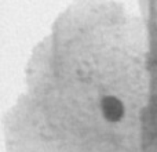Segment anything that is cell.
Segmentation results:
<instances>
[{
	"instance_id": "6da1fadb",
	"label": "cell",
	"mask_w": 157,
	"mask_h": 152,
	"mask_svg": "<svg viewBox=\"0 0 157 152\" xmlns=\"http://www.w3.org/2000/svg\"><path fill=\"white\" fill-rule=\"evenodd\" d=\"M101 106L108 122H119L124 116V104L116 97H105L101 102Z\"/></svg>"
}]
</instances>
